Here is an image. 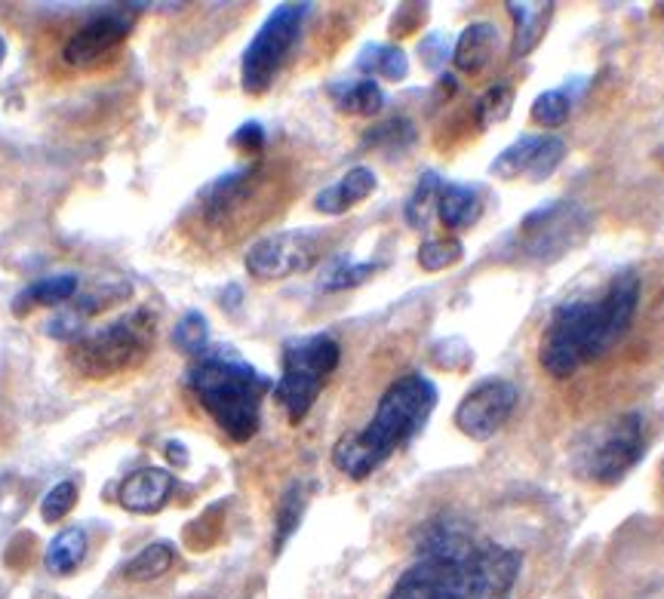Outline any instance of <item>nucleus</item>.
Instances as JSON below:
<instances>
[{
    "label": "nucleus",
    "instance_id": "obj_15",
    "mask_svg": "<svg viewBox=\"0 0 664 599\" xmlns=\"http://www.w3.org/2000/svg\"><path fill=\"white\" fill-rule=\"evenodd\" d=\"M373 191H376V172L370 170V167H354L335 185L320 191L318 197H314V210L323 215H342L351 206L363 203Z\"/></svg>",
    "mask_w": 664,
    "mask_h": 599
},
{
    "label": "nucleus",
    "instance_id": "obj_9",
    "mask_svg": "<svg viewBox=\"0 0 664 599\" xmlns=\"http://www.w3.org/2000/svg\"><path fill=\"white\" fill-rule=\"evenodd\" d=\"M339 360L342 347L326 332L289 339L283 344V372L275 385V399L287 413L289 425H302L304 415L318 403L326 378L339 370Z\"/></svg>",
    "mask_w": 664,
    "mask_h": 599
},
{
    "label": "nucleus",
    "instance_id": "obj_19",
    "mask_svg": "<svg viewBox=\"0 0 664 599\" xmlns=\"http://www.w3.org/2000/svg\"><path fill=\"white\" fill-rule=\"evenodd\" d=\"M87 557V532L84 528H62L56 538L50 542L44 554L46 569L53 575H72L81 569V563Z\"/></svg>",
    "mask_w": 664,
    "mask_h": 599
},
{
    "label": "nucleus",
    "instance_id": "obj_16",
    "mask_svg": "<svg viewBox=\"0 0 664 599\" xmlns=\"http://www.w3.org/2000/svg\"><path fill=\"white\" fill-rule=\"evenodd\" d=\"M495 53H499V29L492 22H474L456 41L452 62H456V68L462 74H480L490 68Z\"/></svg>",
    "mask_w": 664,
    "mask_h": 599
},
{
    "label": "nucleus",
    "instance_id": "obj_13",
    "mask_svg": "<svg viewBox=\"0 0 664 599\" xmlns=\"http://www.w3.org/2000/svg\"><path fill=\"white\" fill-rule=\"evenodd\" d=\"M517 387L507 378H486L476 387H471L456 409V428L462 430L464 437L476 442L492 440L499 430L505 428L507 418L514 415L517 406Z\"/></svg>",
    "mask_w": 664,
    "mask_h": 599
},
{
    "label": "nucleus",
    "instance_id": "obj_10",
    "mask_svg": "<svg viewBox=\"0 0 664 599\" xmlns=\"http://www.w3.org/2000/svg\"><path fill=\"white\" fill-rule=\"evenodd\" d=\"M308 13H311V3H280L256 31V38L240 58V84L249 96H261L271 89L280 68L287 65L292 46L302 38Z\"/></svg>",
    "mask_w": 664,
    "mask_h": 599
},
{
    "label": "nucleus",
    "instance_id": "obj_24",
    "mask_svg": "<svg viewBox=\"0 0 664 599\" xmlns=\"http://www.w3.org/2000/svg\"><path fill=\"white\" fill-rule=\"evenodd\" d=\"M440 175L425 172L419 185L413 191V197L406 200V225L416 231H425L431 225V215L437 213V200H440Z\"/></svg>",
    "mask_w": 664,
    "mask_h": 599
},
{
    "label": "nucleus",
    "instance_id": "obj_7",
    "mask_svg": "<svg viewBox=\"0 0 664 599\" xmlns=\"http://www.w3.org/2000/svg\"><path fill=\"white\" fill-rule=\"evenodd\" d=\"M136 22H139V7H127V3L105 7L89 13L87 19H77L65 34L53 38L50 53L41 62L44 74L56 84H65V81L111 72L120 50L130 41Z\"/></svg>",
    "mask_w": 664,
    "mask_h": 599
},
{
    "label": "nucleus",
    "instance_id": "obj_18",
    "mask_svg": "<svg viewBox=\"0 0 664 599\" xmlns=\"http://www.w3.org/2000/svg\"><path fill=\"white\" fill-rule=\"evenodd\" d=\"M77 277L74 274H56V277H44L38 284H31L29 289H22V296H15L13 311L19 317L29 314L34 308H58L68 304L77 296Z\"/></svg>",
    "mask_w": 664,
    "mask_h": 599
},
{
    "label": "nucleus",
    "instance_id": "obj_17",
    "mask_svg": "<svg viewBox=\"0 0 664 599\" xmlns=\"http://www.w3.org/2000/svg\"><path fill=\"white\" fill-rule=\"evenodd\" d=\"M483 213V203L474 188L468 185H443L440 200H437V218L443 222L447 231H468L476 225V218Z\"/></svg>",
    "mask_w": 664,
    "mask_h": 599
},
{
    "label": "nucleus",
    "instance_id": "obj_27",
    "mask_svg": "<svg viewBox=\"0 0 664 599\" xmlns=\"http://www.w3.org/2000/svg\"><path fill=\"white\" fill-rule=\"evenodd\" d=\"M464 258V246L459 237H433L419 246V268L428 274L447 271Z\"/></svg>",
    "mask_w": 664,
    "mask_h": 599
},
{
    "label": "nucleus",
    "instance_id": "obj_26",
    "mask_svg": "<svg viewBox=\"0 0 664 599\" xmlns=\"http://www.w3.org/2000/svg\"><path fill=\"white\" fill-rule=\"evenodd\" d=\"M511 108H514V89L511 84H492L486 93H483V99L476 101V127L480 129H492L499 127V124H505L507 115H511Z\"/></svg>",
    "mask_w": 664,
    "mask_h": 599
},
{
    "label": "nucleus",
    "instance_id": "obj_4",
    "mask_svg": "<svg viewBox=\"0 0 664 599\" xmlns=\"http://www.w3.org/2000/svg\"><path fill=\"white\" fill-rule=\"evenodd\" d=\"M437 406V387L431 378L409 372L394 378L378 397L376 413L361 430H347L332 446V464L347 480H370L397 449L413 440Z\"/></svg>",
    "mask_w": 664,
    "mask_h": 599
},
{
    "label": "nucleus",
    "instance_id": "obj_35",
    "mask_svg": "<svg viewBox=\"0 0 664 599\" xmlns=\"http://www.w3.org/2000/svg\"><path fill=\"white\" fill-rule=\"evenodd\" d=\"M471 347L462 342V339H449V342H440L433 347V363L440 366V370H452V372H462L471 366Z\"/></svg>",
    "mask_w": 664,
    "mask_h": 599
},
{
    "label": "nucleus",
    "instance_id": "obj_36",
    "mask_svg": "<svg viewBox=\"0 0 664 599\" xmlns=\"http://www.w3.org/2000/svg\"><path fill=\"white\" fill-rule=\"evenodd\" d=\"M232 145L244 158L259 160L261 151H265V129H261V124H256V120H249V124H244V127L234 132Z\"/></svg>",
    "mask_w": 664,
    "mask_h": 599
},
{
    "label": "nucleus",
    "instance_id": "obj_29",
    "mask_svg": "<svg viewBox=\"0 0 664 599\" xmlns=\"http://www.w3.org/2000/svg\"><path fill=\"white\" fill-rule=\"evenodd\" d=\"M361 68L382 74L385 81L397 84L409 72V62H406V53L400 46H370L366 56H361Z\"/></svg>",
    "mask_w": 664,
    "mask_h": 599
},
{
    "label": "nucleus",
    "instance_id": "obj_20",
    "mask_svg": "<svg viewBox=\"0 0 664 599\" xmlns=\"http://www.w3.org/2000/svg\"><path fill=\"white\" fill-rule=\"evenodd\" d=\"M332 99H335V108L342 115L373 117L382 111L385 93H382V86L376 81H357V84L332 86Z\"/></svg>",
    "mask_w": 664,
    "mask_h": 599
},
{
    "label": "nucleus",
    "instance_id": "obj_1",
    "mask_svg": "<svg viewBox=\"0 0 664 599\" xmlns=\"http://www.w3.org/2000/svg\"><path fill=\"white\" fill-rule=\"evenodd\" d=\"M521 566L517 550L474 542L456 516H437L421 526L419 559L388 599H511Z\"/></svg>",
    "mask_w": 664,
    "mask_h": 599
},
{
    "label": "nucleus",
    "instance_id": "obj_5",
    "mask_svg": "<svg viewBox=\"0 0 664 599\" xmlns=\"http://www.w3.org/2000/svg\"><path fill=\"white\" fill-rule=\"evenodd\" d=\"M185 387L225 440L244 446L261 425V397L271 382L228 347H210L191 360Z\"/></svg>",
    "mask_w": 664,
    "mask_h": 599
},
{
    "label": "nucleus",
    "instance_id": "obj_28",
    "mask_svg": "<svg viewBox=\"0 0 664 599\" xmlns=\"http://www.w3.org/2000/svg\"><path fill=\"white\" fill-rule=\"evenodd\" d=\"M173 344L182 354H189L191 360L201 357L203 351H210V327H206L203 314L189 311V314L182 317L173 329Z\"/></svg>",
    "mask_w": 664,
    "mask_h": 599
},
{
    "label": "nucleus",
    "instance_id": "obj_39",
    "mask_svg": "<svg viewBox=\"0 0 664 599\" xmlns=\"http://www.w3.org/2000/svg\"><path fill=\"white\" fill-rule=\"evenodd\" d=\"M662 477H664V464H662Z\"/></svg>",
    "mask_w": 664,
    "mask_h": 599
},
{
    "label": "nucleus",
    "instance_id": "obj_38",
    "mask_svg": "<svg viewBox=\"0 0 664 599\" xmlns=\"http://www.w3.org/2000/svg\"><path fill=\"white\" fill-rule=\"evenodd\" d=\"M3 58H7V41H3V34H0V65H3Z\"/></svg>",
    "mask_w": 664,
    "mask_h": 599
},
{
    "label": "nucleus",
    "instance_id": "obj_25",
    "mask_svg": "<svg viewBox=\"0 0 664 599\" xmlns=\"http://www.w3.org/2000/svg\"><path fill=\"white\" fill-rule=\"evenodd\" d=\"M378 265H354L351 258H332L330 265L320 274V289L323 292H339V289H351V286L366 284Z\"/></svg>",
    "mask_w": 664,
    "mask_h": 599
},
{
    "label": "nucleus",
    "instance_id": "obj_21",
    "mask_svg": "<svg viewBox=\"0 0 664 599\" xmlns=\"http://www.w3.org/2000/svg\"><path fill=\"white\" fill-rule=\"evenodd\" d=\"M507 10L517 22V31H514V56H526L533 50L542 31L548 25L550 19V3H507Z\"/></svg>",
    "mask_w": 664,
    "mask_h": 599
},
{
    "label": "nucleus",
    "instance_id": "obj_11",
    "mask_svg": "<svg viewBox=\"0 0 664 599\" xmlns=\"http://www.w3.org/2000/svg\"><path fill=\"white\" fill-rule=\"evenodd\" d=\"M323 256V240L318 231H283L261 237L246 249V274L261 284H277L311 271Z\"/></svg>",
    "mask_w": 664,
    "mask_h": 599
},
{
    "label": "nucleus",
    "instance_id": "obj_23",
    "mask_svg": "<svg viewBox=\"0 0 664 599\" xmlns=\"http://www.w3.org/2000/svg\"><path fill=\"white\" fill-rule=\"evenodd\" d=\"M545 136H521L517 142H511L499 154V158L492 160L490 172L495 179H502V182H514V179H521L529 170V163H533L535 151H538V145H542Z\"/></svg>",
    "mask_w": 664,
    "mask_h": 599
},
{
    "label": "nucleus",
    "instance_id": "obj_32",
    "mask_svg": "<svg viewBox=\"0 0 664 599\" xmlns=\"http://www.w3.org/2000/svg\"><path fill=\"white\" fill-rule=\"evenodd\" d=\"M564 154H566L564 139H557V136H545L542 145H538V151H535L533 163H529V170H526V179H529V182H545V179H550V175L557 172V167L564 163Z\"/></svg>",
    "mask_w": 664,
    "mask_h": 599
},
{
    "label": "nucleus",
    "instance_id": "obj_33",
    "mask_svg": "<svg viewBox=\"0 0 664 599\" xmlns=\"http://www.w3.org/2000/svg\"><path fill=\"white\" fill-rule=\"evenodd\" d=\"M74 504H77V485L72 480L53 485L44 495V501H41V520L46 526H56V523H62L65 516L72 514Z\"/></svg>",
    "mask_w": 664,
    "mask_h": 599
},
{
    "label": "nucleus",
    "instance_id": "obj_8",
    "mask_svg": "<svg viewBox=\"0 0 664 599\" xmlns=\"http://www.w3.org/2000/svg\"><path fill=\"white\" fill-rule=\"evenodd\" d=\"M646 418L640 413H621L597 428L585 430L572 449V471L600 485L619 483L643 458Z\"/></svg>",
    "mask_w": 664,
    "mask_h": 599
},
{
    "label": "nucleus",
    "instance_id": "obj_22",
    "mask_svg": "<svg viewBox=\"0 0 664 599\" xmlns=\"http://www.w3.org/2000/svg\"><path fill=\"white\" fill-rule=\"evenodd\" d=\"M175 547L170 542L148 544L136 557L124 566V578L127 581H158L167 571L173 569Z\"/></svg>",
    "mask_w": 664,
    "mask_h": 599
},
{
    "label": "nucleus",
    "instance_id": "obj_14",
    "mask_svg": "<svg viewBox=\"0 0 664 599\" xmlns=\"http://www.w3.org/2000/svg\"><path fill=\"white\" fill-rule=\"evenodd\" d=\"M175 477L163 468H142L130 473L117 489V504L130 514H160L167 501L173 499Z\"/></svg>",
    "mask_w": 664,
    "mask_h": 599
},
{
    "label": "nucleus",
    "instance_id": "obj_30",
    "mask_svg": "<svg viewBox=\"0 0 664 599\" xmlns=\"http://www.w3.org/2000/svg\"><path fill=\"white\" fill-rule=\"evenodd\" d=\"M572 115V101L566 96L564 89H548L533 101V120L538 127L557 129L564 127L566 120Z\"/></svg>",
    "mask_w": 664,
    "mask_h": 599
},
{
    "label": "nucleus",
    "instance_id": "obj_12",
    "mask_svg": "<svg viewBox=\"0 0 664 599\" xmlns=\"http://www.w3.org/2000/svg\"><path fill=\"white\" fill-rule=\"evenodd\" d=\"M585 228H588V218L576 203L554 200L523 218L517 240L526 256L538 258V261H554L585 237Z\"/></svg>",
    "mask_w": 664,
    "mask_h": 599
},
{
    "label": "nucleus",
    "instance_id": "obj_2",
    "mask_svg": "<svg viewBox=\"0 0 664 599\" xmlns=\"http://www.w3.org/2000/svg\"><path fill=\"white\" fill-rule=\"evenodd\" d=\"M287 194L289 175L283 167L268 163L265 158L253 160L203 185L197 197L185 206L175 234L201 253L228 249L261 228Z\"/></svg>",
    "mask_w": 664,
    "mask_h": 599
},
{
    "label": "nucleus",
    "instance_id": "obj_34",
    "mask_svg": "<svg viewBox=\"0 0 664 599\" xmlns=\"http://www.w3.org/2000/svg\"><path fill=\"white\" fill-rule=\"evenodd\" d=\"M366 136H370V139H366L370 145H378V148L394 151V148H406V145L416 142V127L400 117V120H388L385 127L373 129V132H366Z\"/></svg>",
    "mask_w": 664,
    "mask_h": 599
},
{
    "label": "nucleus",
    "instance_id": "obj_37",
    "mask_svg": "<svg viewBox=\"0 0 664 599\" xmlns=\"http://www.w3.org/2000/svg\"><path fill=\"white\" fill-rule=\"evenodd\" d=\"M167 452H173V461L175 464H185V449H182V446H179V442H167Z\"/></svg>",
    "mask_w": 664,
    "mask_h": 599
},
{
    "label": "nucleus",
    "instance_id": "obj_3",
    "mask_svg": "<svg viewBox=\"0 0 664 599\" xmlns=\"http://www.w3.org/2000/svg\"><path fill=\"white\" fill-rule=\"evenodd\" d=\"M636 304L640 277L634 271H621L600 299L564 301L538 344L542 370L554 378H569L585 363L607 357L634 323Z\"/></svg>",
    "mask_w": 664,
    "mask_h": 599
},
{
    "label": "nucleus",
    "instance_id": "obj_6",
    "mask_svg": "<svg viewBox=\"0 0 664 599\" xmlns=\"http://www.w3.org/2000/svg\"><path fill=\"white\" fill-rule=\"evenodd\" d=\"M158 344V317L148 308H132L99 329H84L68 347V366L77 378L108 385L142 370Z\"/></svg>",
    "mask_w": 664,
    "mask_h": 599
},
{
    "label": "nucleus",
    "instance_id": "obj_31",
    "mask_svg": "<svg viewBox=\"0 0 664 599\" xmlns=\"http://www.w3.org/2000/svg\"><path fill=\"white\" fill-rule=\"evenodd\" d=\"M304 514V492L299 485H292L283 501H280V507H277V532H275V550H280L283 544L292 538V532L299 528V520Z\"/></svg>",
    "mask_w": 664,
    "mask_h": 599
}]
</instances>
